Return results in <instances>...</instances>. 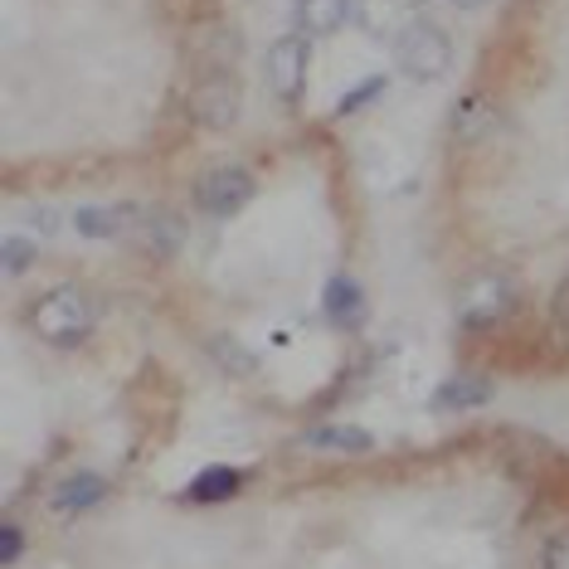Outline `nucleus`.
Here are the masks:
<instances>
[{
	"label": "nucleus",
	"instance_id": "12",
	"mask_svg": "<svg viewBox=\"0 0 569 569\" xmlns=\"http://www.w3.org/2000/svg\"><path fill=\"white\" fill-rule=\"evenodd\" d=\"M132 210L137 204H83V210H73V229L83 239H127Z\"/></svg>",
	"mask_w": 569,
	"mask_h": 569
},
{
	"label": "nucleus",
	"instance_id": "5",
	"mask_svg": "<svg viewBox=\"0 0 569 569\" xmlns=\"http://www.w3.org/2000/svg\"><path fill=\"white\" fill-rule=\"evenodd\" d=\"M253 196H258V186H253L249 166H239V161H219L196 180V204L204 214H214V219L239 214Z\"/></svg>",
	"mask_w": 569,
	"mask_h": 569
},
{
	"label": "nucleus",
	"instance_id": "13",
	"mask_svg": "<svg viewBox=\"0 0 569 569\" xmlns=\"http://www.w3.org/2000/svg\"><path fill=\"white\" fill-rule=\"evenodd\" d=\"M102 497H108V482H102L98 472H69L54 487V511H63V516L73 511V516H79V511H93Z\"/></svg>",
	"mask_w": 569,
	"mask_h": 569
},
{
	"label": "nucleus",
	"instance_id": "4",
	"mask_svg": "<svg viewBox=\"0 0 569 569\" xmlns=\"http://www.w3.org/2000/svg\"><path fill=\"white\" fill-rule=\"evenodd\" d=\"M243 112V88L234 69H204L196 88H190V118L204 132H229Z\"/></svg>",
	"mask_w": 569,
	"mask_h": 569
},
{
	"label": "nucleus",
	"instance_id": "6",
	"mask_svg": "<svg viewBox=\"0 0 569 569\" xmlns=\"http://www.w3.org/2000/svg\"><path fill=\"white\" fill-rule=\"evenodd\" d=\"M307 69H312V40L302 30H288L268 44V59H263V73H268V88L282 98V102H297L307 88Z\"/></svg>",
	"mask_w": 569,
	"mask_h": 569
},
{
	"label": "nucleus",
	"instance_id": "19",
	"mask_svg": "<svg viewBox=\"0 0 569 569\" xmlns=\"http://www.w3.org/2000/svg\"><path fill=\"white\" fill-rule=\"evenodd\" d=\"M380 93H385V79H366L360 88H351V98H341V102H336V112H341V118H351V112H360V108H366V102H375Z\"/></svg>",
	"mask_w": 569,
	"mask_h": 569
},
{
	"label": "nucleus",
	"instance_id": "20",
	"mask_svg": "<svg viewBox=\"0 0 569 569\" xmlns=\"http://www.w3.org/2000/svg\"><path fill=\"white\" fill-rule=\"evenodd\" d=\"M24 555V530L16 521H0V565H20Z\"/></svg>",
	"mask_w": 569,
	"mask_h": 569
},
{
	"label": "nucleus",
	"instance_id": "18",
	"mask_svg": "<svg viewBox=\"0 0 569 569\" xmlns=\"http://www.w3.org/2000/svg\"><path fill=\"white\" fill-rule=\"evenodd\" d=\"M210 351H214L219 366H224V370H234V375H249V370H253V356L243 351V341H239V336H214V341H210Z\"/></svg>",
	"mask_w": 569,
	"mask_h": 569
},
{
	"label": "nucleus",
	"instance_id": "15",
	"mask_svg": "<svg viewBox=\"0 0 569 569\" xmlns=\"http://www.w3.org/2000/svg\"><path fill=\"white\" fill-rule=\"evenodd\" d=\"M302 443L317 452H351V458H360V452L375 448V438L366 429H351V423H321V429L302 433Z\"/></svg>",
	"mask_w": 569,
	"mask_h": 569
},
{
	"label": "nucleus",
	"instance_id": "14",
	"mask_svg": "<svg viewBox=\"0 0 569 569\" xmlns=\"http://www.w3.org/2000/svg\"><path fill=\"white\" fill-rule=\"evenodd\" d=\"M243 482H249V472L243 468H204L196 482L186 487V501H196V507H210V501H229L239 497Z\"/></svg>",
	"mask_w": 569,
	"mask_h": 569
},
{
	"label": "nucleus",
	"instance_id": "23",
	"mask_svg": "<svg viewBox=\"0 0 569 569\" xmlns=\"http://www.w3.org/2000/svg\"><path fill=\"white\" fill-rule=\"evenodd\" d=\"M452 6H462V10H472V6H482V0H452Z\"/></svg>",
	"mask_w": 569,
	"mask_h": 569
},
{
	"label": "nucleus",
	"instance_id": "7",
	"mask_svg": "<svg viewBox=\"0 0 569 569\" xmlns=\"http://www.w3.org/2000/svg\"><path fill=\"white\" fill-rule=\"evenodd\" d=\"M127 239H132L141 253H151V258H176L180 243H186V224H180V214L161 210V204H147V210H132V229H127Z\"/></svg>",
	"mask_w": 569,
	"mask_h": 569
},
{
	"label": "nucleus",
	"instance_id": "2",
	"mask_svg": "<svg viewBox=\"0 0 569 569\" xmlns=\"http://www.w3.org/2000/svg\"><path fill=\"white\" fill-rule=\"evenodd\" d=\"M521 307V282L501 268H482L458 288V302H452V317H458L462 331H497L507 327Z\"/></svg>",
	"mask_w": 569,
	"mask_h": 569
},
{
	"label": "nucleus",
	"instance_id": "22",
	"mask_svg": "<svg viewBox=\"0 0 569 569\" xmlns=\"http://www.w3.org/2000/svg\"><path fill=\"white\" fill-rule=\"evenodd\" d=\"M550 327H555V336L569 346V282L560 288V297H555V312H550Z\"/></svg>",
	"mask_w": 569,
	"mask_h": 569
},
{
	"label": "nucleus",
	"instance_id": "17",
	"mask_svg": "<svg viewBox=\"0 0 569 569\" xmlns=\"http://www.w3.org/2000/svg\"><path fill=\"white\" fill-rule=\"evenodd\" d=\"M40 263V243L24 239V234H6V243H0V268H6V278H20L24 268Z\"/></svg>",
	"mask_w": 569,
	"mask_h": 569
},
{
	"label": "nucleus",
	"instance_id": "3",
	"mask_svg": "<svg viewBox=\"0 0 569 569\" xmlns=\"http://www.w3.org/2000/svg\"><path fill=\"white\" fill-rule=\"evenodd\" d=\"M395 63L399 73L413 83H438L452 69V40L438 30L433 20H413L395 40Z\"/></svg>",
	"mask_w": 569,
	"mask_h": 569
},
{
	"label": "nucleus",
	"instance_id": "8",
	"mask_svg": "<svg viewBox=\"0 0 569 569\" xmlns=\"http://www.w3.org/2000/svg\"><path fill=\"white\" fill-rule=\"evenodd\" d=\"M491 132H501V108L487 93H462L452 102V141L477 147V141H487Z\"/></svg>",
	"mask_w": 569,
	"mask_h": 569
},
{
	"label": "nucleus",
	"instance_id": "21",
	"mask_svg": "<svg viewBox=\"0 0 569 569\" xmlns=\"http://www.w3.org/2000/svg\"><path fill=\"white\" fill-rule=\"evenodd\" d=\"M540 569H569V526H565V530H555V536L546 540Z\"/></svg>",
	"mask_w": 569,
	"mask_h": 569
},
{
	"label": "nucleus",
	"instance_id": "10",
	"mask_svg": "<svg viewBox=\"0 0 569 569\" xmlns=\"http://www.w3.org/2000/svg\"><path fill=\"white\" fill-rule=\"evenodd\" d=\"M491 395H497V385H491L487 375L458 370V375H448V380L433 390V405H438V409H448V413H462V409H482V405H491Z\"/></svg>",
	"mask_w": 569,
	"mask_h": 569
},
{
	"label": "nucleus",
	"instance_id": "11",
	"mask_svg": "<svg viewBox=\"0 0 569 569\" xmlns=\"http://www.w3.org/2000/svg\"><path fill=\"white\" fill-rule=\"evenodd\" d=\"M292 20L307 40L336 34L346 20H356V0H292Z\"/></svg>",
	"mask_w": 569,
	"mask_h": 569
},
{
	"label": "nucleus",
	"instance_id": "16",
	"mask_svg": "<svg viewBox=\"0 0 569 569\" xmlns=\"http://www.w3.org/2000/svg\"><path fill=\"white\" fill-rule=\"evenodd\" d=\"M366 24H370L375 34L390 30L395 40H399V34L413 24V6H409V0H366Z\"/></svg>",
	"mask_w": 569,
	"mask_h": 569
},
{
	"label": "nucleus",
	"instance_id": "1",
	"mask_svg": "<svg viewBox=\"0 0 569 569\" xmlns=\"http://www.w3.org/2000/svg\"><path fill=\"white\" fill-rule=\"evenodd\" d=\"M93 327H98V307L79 282H59V288H49L44 297L30 302V331L40 336L44 346H54V351L83 346L88 336H93Z\"/></svg>",
	"mask_w": 569,
	"mask_h": 569
},
{
	"label": "nucleus",
	"instance_id": "9",
	"mask_svg": "<svg viewBox=\"0 0 569 569\" xmlns=\"http://www.w3.org/2000/svg\"><path fill=\"white\" fill-rule=\"evenodd\" d=\"M321 317L341 331H351L366 321V292H360V282L351 273H336L327 288H321Z\"/></svg>",
	"mask_w": 569,
	"mask_h": 569
}]
</instances>
